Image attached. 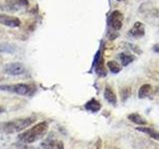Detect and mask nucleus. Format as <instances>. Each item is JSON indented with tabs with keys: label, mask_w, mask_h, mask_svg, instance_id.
Masks as SVG:
<instances>
[{
	"label": "nucleus",
	"mask_w": 159,
	"mask_h": 149,
	"mask_svg": "<svg viewBox=\"0 0 159 149\" xmlns=\"http://www.w3.org/2000/svg\"><path fill=\"white\" fill-rule=\"evenodd\" d=\"M49 130V125L46 121H40L37 124L33 125L31 128L26 129L18 135V139L22 143L32 144L40 139H42Z\"/></svg>",
	"instance_id": "f257e3e1"
},
{
	"label": "nucleus",
	"mask_w": 159,
	"mask_h": 149,
	"mask_svg": "<svg viewBox=\"0 0 159 149\" xmlns=\"http://www.w3.org/2000/svg\"><path fill=\"white\" fill-rule=\"evenodd\" d=\"M34 122V118L31 117H23L12 119L10 121L0 123V131L5 132L7 134H12L25 130L29 126H31Z\"/></svg>",
	"instance_id": "f03ea898"
},
{
	"label": "nucleus",
	"mask_w": 159,
	"mask_h": 149,
	"mask_svg": "<svg viewBox=\"0 0 159 149\" xmlns=\"http://www.w3.org/2000/svg\"><path fill=\"white\" fill-rule=\"evenodd\" d=\"M0 91L13 93L19 94V96H28V94L31 93V87L26 84H0Z\"/></svg>",
	"instance_id": "7ed1b4c3"
},
{
	"label": "nucleus",
	"mask_w": 159,
	"mask_h": 149,
	"mask_svg": "<svg viewBox=\"0 0 159 149\" xmlns=\"http://www.w3.org/2000/svg\"><path fill=\"white\" fill-rule=\"evenodd\" d=\"M3 72L9 74V76H21V74H24L25 72H26V69H25L24 65L21 63L15 62V63H10L7 64L6 66L4 67Z\"/></svg>",
	"instance_id": "20e7f679"
},
{
	"label": "nucleus",
	"mask_w": 159,
	"mask_h": 149,
	"mask_svg": "<svg viewBox=\"0 0 159 149\" xmlns=\"http://www.w3.org/2000/svg\"><path fill=\"white\" fill-rule=\"evenodd\" d=\"M122 21H123L122 13L119 12L118 10L112 11L108 17V25L113 30H116V31H118L122 27Z\"/></svg>",
	"instance_id": "39448f33"
},
{
	"label": "nucleus",
	"mask_w": 159,
	"mask_h": 149,
	"mask_svg": "<svg viewBox=\"0 0 159 149\" xmlns=\"http://www.w3.org/2000/svg\"><path fill=\"white\" fill-rule=\"evenodd\" d=\"M0 24L10 28H17L21 25V21L17 17L0 13Z\"/></svg>",
	"instance_id": "423d86ee"
},
{
	"label": "nucleus",
	"mask_w": 159,
	"mask_h": 149,
	"mask_svg": "<svg viewBox=\"0 0 159 149\" xmlns=\"http://www.w3.org/2000/svg\"><path fill=\"white\" fill-rule=\"evenodd\" d=\"M43 149H65L64 143L58 139H48L42 144Z\"/></svg>",
	"instance_id": "0eeeda50"
},
{
	"label": "nucleus",
	"mask_w": 159,
	"mask_h": 149,
	"mask_svg": "<svg viewBox=\"0 0 159 149\" xmlns=\"http://www.w3.org/2000/svg\"><path fill=\"white\" fill-rule=\"evenodd\" d=\"M103 96H104V98L107 99V101L112 104V106H116V102H117V98H116V96L114 92L112 91V88L111 87H106L104 88V92H103Z\"/></svg>",
	"instance_id": "6e6552de"
},
{
	"label": "nucleus",
	"mask_w": 159,
	"mask_h": 149,
	"mask_svg": "<svg viewBox=\"0 0 159 149\" xmlns=\"http://www.w3.org/2000/svg\"><path fill=\"white\" fill-rule=\"evenodd\" d=\"M84 108L89 111L92 112H98V111H101L102 104L99 103L98 101H97L96 98H92L91 101H89L86 104H84Z\"/></svg>",
	"instance_id": "1a4fd4ad"
},
{
	"label": "nucleus",
	"mask_w": 159,
	"mask_h": 149,
	"mask_svg": "<svg viewBox=\"0 0 159 149\" xmlns=\"http://www.w3.org/2000/svg\"><path fill=\"white\" fill-rule=\"evenodd\" d=\"M130 35L135 38L142 37L144 35V26L140 22H136L130 30Z\"/></svg>",
	"instance_id": "9d476101"
},
{
	"label": "nucleus",
	"mask_w": 159,
	"mask_h": 149,
	"mask_svg": "<svg viewBox=\"0 0 159 149\" xmlns=\"http://www.w3.org/2000/svg\"><path fill=\"white\" fill-rule=\"evenodd\" d=\"M128 119L131 122L137 124V125H146L147 124L145 118L142 117L140 114H138V113H130L128 115Z\"/></svg>",
	"instance_id": "9b49d317"
},
{
	"label": "nucleus",
	"mask_w": 159,
	"mask_h": 149,
	"mask_svg": "<svg viewBox=\"0 0 159 149\" xmlns=\"http://www.w3.org/2000/svg\"><path fill=\"white\" fill-rule=\"evenodd\" d=\"M136 129H137L138 131H140V132L148 134V135L150 136L151 138L159 141V132L156 131L155 129H153L151 127H137Z\"/></svg>",
	"instance_id": "f8f14e48"
},
{
	"label": "nucleus",
	"mask_w": 159,
	"mask_h": 149,
	"mask_svg": "<svg viewBox=\"0 0 159 149\" xmlns=\"http://www.w3.org/2000/svg\"><path fill=\"white\" fill-rule=\"evenodd\" d=\"M151 93V86L150 84H143V86L140 87V88H139V91H138V97L139 98H144V97H148L149 94H150Z\"/></svg>",
	"instance_id": "ddd939ff"
},
{
	"label": "nucleus",
	"mask_w": 159,
	"mask_h": 149,
	"mask_svg": "<svg viewBox=\"0 0 159 149\" xmlns=\"http://www.w3.org/2000/svg\"><path fill=\"white\" fill-rule=\"evenodd\" d=\"M119 59H120V62L123 66H127L130 63H132L134 61V57L131 56V55H128V54H120L119 55Z\"/></svg>",
	"instance_id": "4468645a"
},
{
	"label": "nucleus",
	"mask_w": 159,
	"mask_h": 149,
	"mask_svg": "<svg viewBox=\"0 0 159 149\" xmlns=\"http://www.w3.org/2000/svg\"><path fill=\"white\" fill-rule=\"evenodd\" d=\"M107 68L109 69V71L113 74H117L121 71V67L119 66V64L116 61H109L107 62Z\"/></svg>",
	"instance_id": "2eb2a0df"
},
{
	"label": "nucleus",
	"mask_w": 159,
	"mask_h": 149,
	"mask_svg": "<svg viewBox=\"0 0 159 149\" xmlns=\"http://www.w3.org/2000/svg\"><path fill=\"white\" fill-rule=\"evenodd\" d=\"M15 50H16V49H15L14 46H12V45L0 44V52H3V53H14Z\"/></svg>",
	"instance_id": "dca6fc26"
},
{
	"label": "nucleus",
	"mask_w": 159,
	"mask_h": 149,
	"mask_svg": "<svg viewBox=\"0 0 159 149\" xmlns=\"http://www.w3.org/2000/svg\"><path fill=\"white\" fill-rule=\"evenodd\" d=\"M130 94V89L127 88H124L122 91H121V96H122V101H125L126 97H129Z\"/></svg>",
	"instance_id": "f3484780"
},
{
	"label": "nucleus",
	"mask_w": 159,
	"mask_h": 149,
	"mask_svg": "<svg viewBox=\"0 0 159 149\" xmlns=\"http://www.w3.org/2000/svg\"><path fill=\"white\" fill-rule=\"evenodd\" d=\"M17 149H34V148H30V147L26 146V144H25V143H22L21 145L17 146Z\"/></svg>",
	"instance_id": "a211bd4d"
},
{
	"label": "nucleus",
	"mask_w": 159,
	"mask_h": 149,
	"mask_svg": "<svg viewBox=\"0 0 159 149\" xmlns=\"http://www.w3.org/2000/svg\"><path fill=\"white\" fill-rule=\"evenodd\" d=\"M154 51L159 53V44H157V45H155V46H154Z\"/></svg>",
	"instance_id": "6ab92c4d"
},
{
	"label": "nucleus",
	"mask_w": 159,
	"mask_h": 149,
	"mask_svg": "<svg viewBox=\"0 0 159 149\" xmlns=\"http://www.w3.org/2000/svg\"><path fill=\"white\" fill-rule=\"evenodd\" d=\"M5 111V109H4V107H2V106H0V113H2V112H4Z\"/></svg>",
	"instance_id": "aec40b11"
},
{
	"label": "nucleus",
	"mask_w": 159,
	"mask_h": 149,
	"mask_svg": "<svg viewBox=\"0 0 159 149\" xmlns=\"http://www.w3.org/2000/svg\"><path fill=\"white\" fill-rule=\"evenodd\" d=\"M117 1H120V0H117Z\"/></svg>",
	"instance_id": "412c9836"
}]
</instances>
